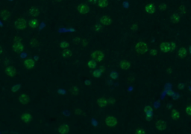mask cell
Returning a JSON list of instances; mask_svg holds the SVG:
<instances>
[{
	"label": "cell",
	"instance_id": "6da1fadb",
	"mask_svg": "<svg viewBox=\"0 0 191 134\" xmlns=\"http://www.w3.org/2000/svg\"><path fill=\"white\" fill-rule=\"evenodd\" d=\"M13 50L17 53L21 52L24 50V45L21 42V39L18 37H16L14 39V42L13 44Z\"/></svg>",
	"mask_w": 191,
	"mask_h": 134
},
{
	"label": "cell",
	"instance_id": "7a4b0ae2",
	"mask_svg": "<svg viewBox=\"0 0 191 134\" xmlns=\"http://www.w3.org/2000/svg\"><path fill=\"white\" fill-rule=\"evenodd\" d=\"M15 27L17 30L22 31L26 28L27 27V22L24 18H19L15 21Z\"/></svg>",
	"mask_w": 191,
	"mask_h": 134
},
{
	"label": "cell",
	"instance_id": "3957f363",
	"mask_svg": "<svg viewBox=\"0 0 191 134\" xmlns=\"http://www.w3.org/2000/svg\"><path fill=\"white\" fill-rule=\"evenodd\" d=\"M135 49H136V51L139 54H143L147 51V45L145 43L140 42L136 45Z\"/></svg>",
	"mask_w": 191,
	"mask_h": 134
},
{
	"label": "cell",
	"instance_id": "277c9868",
	"mask_svg": "<svg viewBox=\"0 0 191 134\" xmlns=\"http://www.w3.org/2000/svg\"><path fill=\"white\" fill-rule=\"evenodd\" d=\"M105 123L108 126V127H114L116 126V124H117V120L113 116H108L105 119Z\"/></svg>",
	"mask_w": 191,
	"mask_h": 134
},
{
	"label": "cell",
	"instance_id": "5b68a950",
	"mask_svg": "<svg viewBox=\"0 0 191 134\" xmlns=\"http://www.w3.org/2000/svg\"><path fill=\"white\" fill-rule=\"evenodd\" d=\"M92 57L96 60V61H99V62H100L103 60L104 58V54L100 51H94L93 54H92Z\"/></svg>",
	"mask_w": 191,
	"mask_h": 134
},
{
	"label": "cell",
	"instance_id": "8992f818",
	"mask_svg": "<svg viewBox=\"0 0 191 134\" xmlns=\"http://www.w3.org/2000/svg\"><path fill=\"white\" fill-rule=\"evenodd\" d=\"M89 11H90L89 7L86 4L82 3L78 6V11L81 14H86L89 12Z\"/></svg>",
	"mask_w": 191,
	"mask_h": 134
},
{
	"label": "cell",
	"instance_id": "52a82bcc",
	"mask_svg": "<svg viewBox=\"0 0 191 134\" xmlns=\"http://www.w3.org/2000/svg\"><path fill=\"white\" fill-rule=\"evenodd\" d=\"M5 73L10 77H13L16 75L17 71H16V69H15L13 66H8L5 69Z\"/></svg>",
	"mask_w": 191,
	"mask_h": 134
},
{
	"label": "cell",
	"instance_id": "ba28073f",
	"mask_svg": "<svg viewBox=\"0 0 191 134\" xmlns=\"http://www.w3.org/2000/svg\"><path fill=\"white\" fill-rule=\"evenodd\" d=\"M0 17L4 21H8L11 19V12L7 10H3L0 12Z\"/></svg>",
	"mask_w": 191,
	"mask_h": 134
},
{
	"label": "cell",
	"instance_id": "9c48e42d",
	"mask_svg": "<svg viewBox=\"0 0 191 134\" xmlns=\"http://www.w3.org/2000/svg\"><path fill=\"white\" fill-rule=\"evenodd\" d=\"M28 24H29V26L32 29H35L38 27V26H39V22H38V20L35 17H31L29 19Z\"/></svg>",
	"mask_w": 191,
	"mask_h": 134
},
{
	"label": "cell",
	"instance_id": "30bf717a",
	"mask_svg": "<svg viewBox=\"0 0 191 134\" xmlns=\"http://www.w3.org/2000/svg\"><path fill=\"white\" fill-rule=\"evenodd\" d=\"M24 66H26V69H32L34 66V61L32 58H28L24 61Z\"/></svg>",
	"mask_w": 191,
	"mask_h": 134
},
{
	"label": "cell",
	"instance_id": "8fae6325",
	"mask_svg": "<svg viewBox=\"0 0 191 134\" xmlns=\"http://www.w3.org/2000/svg\"><path fill=\"white\" fill-rule=\"evenodd\" d=\"M39 13H40V11H39V8H38V7H32L29 10V14L32 16V17H37L38 15H39Z\"/></svg>",
	"mask_w": 191,
	"mask_h": 134
},
{
	"label": "cell",
	"instance_id": "7c38bea8",
	"mask_svg": "<svg viewBox=\"0 0 191 134\" xmlns=\"http://www.w3.org/2000/svg\"><path fill=\"white\" fill-rule=\"evenodd\" d=\"M70 130V128L67 124H62L58 128V132L61 134H66Z\"/></svg>",
	"mask_w": 191,
	"mask_h": 134
},
{
	"label": "cell",
	"instance_id": "4fadbf2b",
	"mask_svg": "<svg viewBox=\"0 0 191 134\" xmlns=\"http://www.w3.org/2000/svg\"><path fill=\"white\" fill-rule=\"evenodd\" d=\"M155 125H156V128L158 130H165L166 128V123L164 121H162V120L158 121L156 122V124H155Z\"/></svg>",
	"mask_w": 191,
	"mask_h": 134
},
{
	"label": "cell",
	"instance_id": "5bb4252c",
	"mask_svg": "<svg viewBox=\"0 0 191 134\" xmlns=\"http://www.w3.org/2000/svg\"><path fill=\"white\" fill-rule=\"evenodd\" d=\"M20 101L23 104H27L29 101V97L26 94H22L20 96Z\"/></svg>",
	"mask_w": 191,
	"mask_h": 134
},
{
	"label": "cell",
	"instance_id": "9a60e30c",
	"mask_svg": "<svg viewBox=\"0 0 191 134\" xmlns=\"http://www.w3.org/2000/svg\"><path fill=\"white\" fill-rule=\"evenodd\" d=\"M160 50H161L163 52H168L169 51H170V44L168 43H163L160 44Z\"/></svg>",
	"mask_w": 191,
	"mask_h": 134
},
{
	"label": "cell",
	"instance_id": "2e32d148",
	"mask_svg": "<svg viewBox=\"0 0 191 134\" xmlns=\"http://www.w3.org/2000/svg\"><path fill=\"white\" fill-rule=\"evenodd\" d=\"M146 11L149 14H152L155 11V7L153 4H149L146 6Z\"/></svg>",
	"mask_w": 191,
	"mask_h": 134
},
{
	"label": "cell",
	"instance_id": "e0dca14e",
	"mask_svg": "<svg viewBox=\"0 0 191 134\" xmlns=\"http://www.w3.org/2000/svg\"><path fill=\"white\" fill-rule=\"evenodd\" d=\"M21 119L25 122H30L32 119V117L29 113H24V114H22V115L21 116Z\"/></svg>",
	"mask_w": 191,
	"mask_h": 134
},
{
	"label": "cell",
	"instance_id": "ac0fdd59",
	"mask_svg": "<svg viewBox=\"0 0 191 134\" xmlns=\"http://www.w3.org/2000/svg\"><path fill=\"white\" fill-rule=\"evenodd\" d=\"M101 22L102 23L103 25H105V26H108L111 23V19L110 17H107V16H104L101 18Z\"/></svg>",
	"mask_w": 191,
	"mask_h": 134
},
{
	"label": "cell",
	"instance_id": "d6986e66",
	"mask_svg": "<svg viewBox=\"0 0 191 134\" xmlns=\"http://www.w3.org/2000/svg\"><path fill=\"white\" fill-rule=\"evenodd\" d=\"M99 6L101 7V8H104V7H106L108 5V0H98L97 2Z\"/></svg>",
	"mask_w": 191,
	"mask_h": 134
},
{
	"label": "cell",
	"instance_id": "ffe728a7",
	"mask_svg": "<svg viewBox=\"0 0 191 134\" xmlns=\"http://www.w3.org/2000/svg\"><path fill=\"white\" fill-rule=\"evenodd\" d=\"M120 67L123 69H127L130 67V64L127 60H123L120 63Z\"/></svg>",
	"mask_w": 191,
	"mask_h": 134
},
{
	"label": "cell",
	"instance_id": "44dd1931",
	"mask_svg": "<svg viewBox=\"0 0 191 134\" xmlns=\"http://www.w3.org/2000/svg\"><path fill=\"white\" fill-rule=\"evenodd\" d=\"M171 19L173 22L175 23H176V22H178L179 19H180V17H179V15L176 13H175L172 15V17H171Z\"/></svg>",
	"mask_w": 191,
	"mask_h": 134
},
{
	"label": "cell",
	"instance_id": "7402d4cb",
	"mask_svg": "<svg viewBox=\"0 0 191 134\" xmlns=\"http://www.w3.org/2000/svg\"><path fill=\"white\" fill-rule=\"evenodd\" d=\"M62 55H63V57H70L71 55H72V51L70 50V49H64L62 52Z\"/></svg>",
	"mask_w": 191,
	"mask_h": 134
},
{
	"label": "cell",
	"instance_id": "603a6c76",
	"mask_svg": "<svg viewBox=\"0 0 191 134\" xmlns=\"http://www.w3.org/2000/svg\"><path fill=\"white\" fill-rule=\"evenodd\" d=\"M107 103H108V102H107V101L105 98H99L98 100V104H99V105L100 106V107H103L106 106Z\"/></svg>",
	"mask_w": 191,
	"mask_h": 134
},
{
	"label": "cell",
	"instance_id": "cb8c5ba5",
	"mask_svg": "<svg viewBox=\"0 0 191 134\" xmlns=\"http://www.w3.org/2000/svg\"><path fill=\"white\" fill-rule=\"evenodd\" d=\"M186 54H187V51L184 48H181L179 49L178 51V55L179 57H184L186 56Z\"/></svg>",
	"mask_w": 191,
	"mask_h": 134
},
{
	"label": "cell",
	"instance_id": "d4e9b609",
	"mask_svg": "<svg viewBox=\"0 0 191 134\" xmlns=\"http://www.w3.org/2000/svg\"><path fill=\"white\" fill-rule=\"evenodd\" d=\"M172 118L175 120H177L179 119V113L177 111V110H172Z\"/></svg>",
	"mask_w": 191,
	"mask_h": 134
},
{
	"label": "cell",
	"instance_id": "484cf974",
	"mask_svg": "<svg viewBox=\"0 0 191 134\" xmlns=\"http://www.w3.org/2000/svg\"><path fill=\"white\" fill-rule=\"evenodd\" d=\"M60 46L63 49H66L69 48V43L66 41H61L60 43Z\"/></svg>",
	"mask_w": 191,
	"mask_h": 134
},
{
	"label": "cell",
	"instance_id": "4316f807",
	"mask_svg": "<svg viewBox=\"0 0 191 134\" xmlns=\"http://www.w3.org/2000/svg\"><path fill=\"white\" fill-rule=\"evenodd\" d=\"M88 66L90 68V69H94L96 66V62L94 60H90L88 62V64H87Z\"/></svg>",
	"mask_w": 191,
	"mask_h": 134
},
{
	"label": "cell",
	"instance_id": "83f0119b",
	"mask_svg": "<svg viewBox=\"0 0 191 134\" xmlns=\"http://www.w3.org/2000/svg\"><path fill=\"white\" fill-rule=\"evenodd\" d=\"M144 110H145V112H146V114H151L152 113V111H153V110H152V108L150 106L145 107Z\"/></svg>",
	"mask_w": 191,
	"mask_h": 134
},
{
	"label": "cell",
	"instance_id": "f1b7e54d",
	"mask_svg": "<svg viewBox=\"0 0 191 134\" xmlns=\"http://www.w3.org/2000/svg\"><path fill=\"white\" fill-rule=\"evenodd\" d=\"M93 75L94 77H99V76H100V75H102V72H101L100 70H96V71H94L93 73Z\"/></svg>",
	"mask_w": 191,
	"mask_h": 134
},
{
	"label": "cell",
	"instance_id": "f546056e",
	"mask_svg": "<svg viewBox=\"0 0 191 134\" xmlns=\"http://www.w3.org/2000/svg\"><path fill=\"white\" fill-rule=\"evenodd\" d=\"M110 76H111V77L112 78V79H117V78L118 77V74L116 72H112L110 74Z\"/></svg>",
	"mask_w": 191,
	"mask_h": 134
},
{
	"label": "cell",
	"instance_id": "4dcf8cb0",
	"mask_svg": "<svg viewBox=\"0 0 191 134\" xmlns=\"http://www.w3.org/2000/svg\"><path fill=\"white\" fill-rule=\"evenodd\" d=\"M79 92V89L76 87V86H74V87H72V89H70V92L73 95L75 94H77Z\"/></svg>",
	"mask_w": 191,
	"mask_h": 134
},
{
	"label": "cell",
	"instance_id": "1f68e13d",
	"mask_svg": "<svg viewBox=\"0 0 191 134\" xmlns=\"http://www.w3.org/2000/svg\"><path fill=\"white\" fill-rule=\"evenodd\" d=\"M170 49L171 51H174L175 49V48H176V45H175L174 43H170Z\"/></svg>",
	"mask_w": 191,
	"mask_h": 134
},
{
	"label": "cell",
	"instance_id": "d6a6232c",
	"mask_svg": "<svg viewBox=\"0 0 191 134\" xmlns=\"http://www.w3.org/2000/svg\"><path fill=\"white\" fill-rule=\"evenodd\" d=\"M186 113L188 115H191V105H189L186 108Z\"/></svg>",
	"mask_w": 191,
	"mask_h": 134
},
{
	"label": "cell",
	"instance_id": "836d02e7",
	"mask_svg": "<svg viewBox=\"0 0 191 134\" xmlns=\"http://www.w3.org/2000/svg\"><path fill=\"white\" fill-rule=\"evenodd\" d=\"M135 134H145V130L143 129H138L136 130Z\"/></svg>",
	"mask_w": 191,
	"mask_h": 134
},
{
	"label": "cell",
	"instance_id": "e575fe53",
	"mask_svg": "<svg viewBox=\"0 0 191 134\" xmlns=\"http://www.w3.org/2000/svg\"><path fill=\"white\" fill-rule=\"evenodd\" d=\"M150 54L152 55V56H155V55L157 54V51L155 49H151L150 51Z\"/></svg>",
	"mask_w": 191,
	"mask_h": 134
},
{
	"label": "cell",
	"instance_id": "d590c367",
	"mask_svg": "<svg viewBox=\"0 0 191 134\" xmlns=\"http://www.w3.org/2000/svg\"><path fill=\"white\" fill-rule=\"evenodd\" d=\"M95 28H96V31H99L102 29V26L99 25V24H96V26H95Z\"/></svg>",
	"mask_w": 191,
	"mask_h": 134
},
{
	"label": "cell",
	"instance_id": "8d00e7d4",
	"mask_svg": "<svg viewBox=\"0 0 191 134\" xmlns=\"http://www.w3.org/2000/svg\"><path fill=\"white\" fill-rule=\"evenodd\" d=\"M179 10H180V12L182 13L183 14H184V13H185V8H184V6H181V7H180V8H179Z\"/></svg>",
	"mask_w": 191,
	"mask_h": 134
},
{
	"label": "cell",
	"instance_id": "74e56055",
	"mask_svg": "<svg viewBox=\"0 0 191 134\" xmlns=\"http://www.w3.org/2000/svg\"><path fill=\"white\" fill-rule=\"evenodd\" d=\"M166 5L165 4H161V5H160V8L161 9V10H164L166 9Z\"/></svg>",
	"mask_w": 191,
	"mask_h": 134
},
{
	"label": "cell",
	"instance_id": "f35d334b",
	"mask_svg": "<svg viewBox=\"0 0 191 134\" xmlns=\"http://www.w3.org/2000/svg\"><path fill=\"white\" fill-rule=\"evenodd\" d=\"M31 44H32V45H37V41H36L35 39H32V40H31Z\"/></svg>",
	"mask_w": 191,
	"mask_h": 134
},
{
	"label": "cell",
	"instance_id": "ab89813d",
	"mask_svg": "<svg viewBox=\"0 0 191 134\" xmlns=\"http://www.w3.org/2000/svg\"><path fill=\"white\" fill-rule=\"evenodd\" d=\"M131 28H132V31H137V25H132V26Z\"/></svg>",
	"mask_w": 191,
	"mask_h": 134
},
{
	"label": "cell",
	"instance_id": "60d3db41",
	"mask_svg": "<svg viewBox=\"0 0 191 134\" xmlns=\"http://www.w3.org/2000/svg\"><path fill=\"white\" fill-rule=\"evenodd\" d=\"M88 1L90 3H92V4H96L97 2H98V0H88Z\"/></svg>",
	"mask_w": 191,
	"mask_h": 134
},
{
	"label": "cell",
	"instance_id": "b9f144b4",
	"mask_svg": "<svg viewBox=\"0 0 191 134\" xmlns=\"http://www.w3.org/2000/svg\"><path fill=\"white\" fill-rule=\"evenodd\" d=\"M74 41H75V43H79V42L80 41V39H79V37H77V38H75V39Z\"/></svg>",
	"mask_w": 191,
	"mask_h": 134
},
{
	"label": "cell",
	"instance_id": "7bdbcfd3",
	"mask_svg": "<svg viewBox=\"0 0 191 134\" xmlns=\"http://www.w3.org/2000/svg\"><path fill=\"white\" fill-rule=\"evenodd\" d=\"M2 51H3V50H2V47L0 46V55H1V54H2Z\"/></svg>",
	"mask_w": 191,
	"mask_h": 134
},
{
	"label": "cell",
	"instance_id": "ee69618b",
	"mask_svg": "<svg viewBox=\"0 0 191 134\" xmlns=\"http://www.w3.org/2000/svg\"><path fill=\"white\" fill-rule=\"evenodd\" d=\"M55 1L56 2H60L62 1V0H55Z\"/></svg>",
	"mask_w": 191,
	"mask_h": 134
},
{
	"label": "cell",
	"instance_id": "f6af8a7d",
	"mask_svg": "<svg viewBox=\"0 0 191 134\" xmlns=\"http://www.w3.org/2000/svg\"><path fill=\"white\" fill-rule=\"evenodd\" d=\"M190 53L191 54V46L190 47Z\"/></svg>",
	"mask_w": 191,
	"mask_h": 134
}]
</instances>
